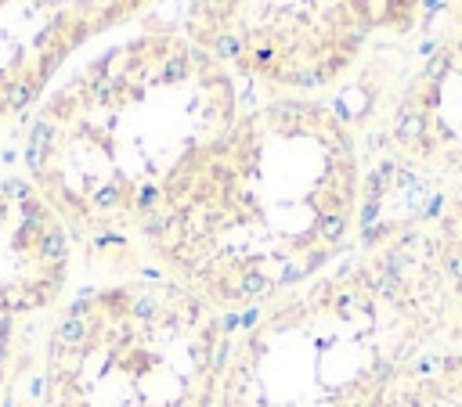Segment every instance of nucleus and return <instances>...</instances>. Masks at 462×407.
<instances>
[{"label":"nucleus","mask_w":462,"mask_h":407,"mask_svg":"<svg viewBox=\"0 0 462 407\" xmlns=\"http://www.w3.org/2000/svg\"><path fill=\"white\" fill-rule=\"evenodd\" d=\"M358 166L332 123H249L192 162L144 245L221 314L311 282L358 217Z\"/></svg>","instance_id":"1"},{"label":"nucleus","mask_w":462,"mask_h":407,"mask_svg":"<svg viewBox=\"0 0 462 407\" xmlns=\"http://www.w3.org/2000/svg\"><path fill=\"white\" fill-rule=\"evenodd\" d=\"M368 256L257 307L217 407H368L452 317L437 238L368 227Z\"/></svg>","instance_id":"2"},{"label":"nucleus","mask_w":462,"mask_h":407,"mask_svg":"<svg viewBox=\"0 0 462 407\" xmlns=\"http://www.w3.org/2000/svg\"><path fill=\"white\" fill-rule=\"evenodd\" d=\"M228 321L166 277L76 295L44 342L40 407H217Z\"/></svg>","instance_id":"3"},{"label":"nucleus","mask_w":462,"mask_h":407,"mask_svg":"<svg viewBox=\"0 0 462 407\" xmlns=\"http://www.w3.org/2000/svg\"><path fill=\"white\" fill-rule=\"evenodd\" d=\"M73 270V234L22 177H0V397L33 325L58 307Z\"/></svg>","instance_id":"4"},{"label":"nucleus","mask_w":462,"mask_h":407,"mask_svg":"<svg viewBox=\"0 0 462 407\" xmlns=\"http://www.w3.org/2000/svg\"><path fill=\"white\" fill-rule=\"evenodd\" d=\"M368 407H462V350H423Z\"/></svg>","instance_id":"5"},{"label":"nucleus","mask_w":462,"mask_h":407,"mask_svg":"<svg viewBox=\"0 0 462 407\" xmlns=\"http://www.w3.org/2000/svg\"><path fill=\"white\" fill-rule=\"evenodd\" d=\"M437 238V256H440V274H445V285L452 292V307L462 317V187L452 199V206L440 217V231Z\"/></svg>","instance_id":"6"}]
</instances>
